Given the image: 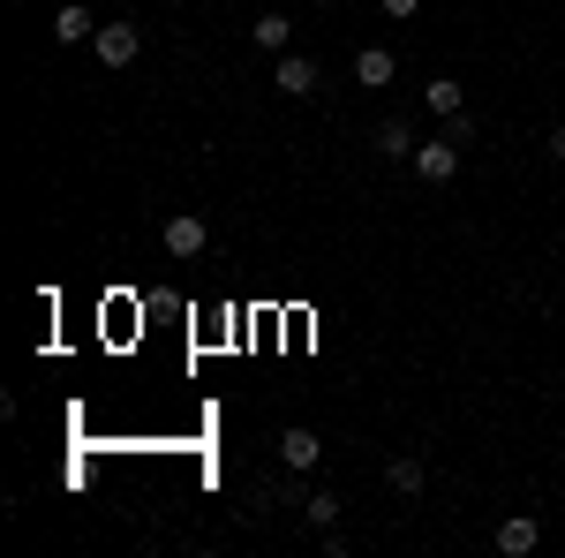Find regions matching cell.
Listing matches in <instances>:
<instances>
[{"label":"cell","instance_id":"obj_1","mask_svg":"<svg viewBox=\"0 0 565 558\" xmlns=\"http://www.w3.org/2000/svg\"><path fill=\"white\" fill-rule=\"evenodd\" d=\"M91 46H99V61H106V68H129V61L143 53L137 23H99V38H91Z\"/></svg>","mask_w":565,"mask_h":558},{"label":"cell","instance_id":"obj_2","mask_svg":"<svg viewBox=\"0 0 565 558\" xmlns=\"http://www.w3.org/2000/svg\"><path fill=\"white\" fill-rule=\"evenodd\" d=\"M204 242H211V234H204L196 212H174V219H166V257H204Z\"/></svg>","mask_w":565,"mask_h":558},{"label":"cell","instance_id":"obj_3","mask_svg":"<svg viewBox=\"0 0 565 558\" xmlns=\"http://www.w3.org/2000/svg\"><path fill=\"white\" fill-rule=\"evenodd\" d=\"M415 174H423V181H452V174H460V143L452 137L415 143Z\"/></svg>","mask_w":565,"mask_h":558},{"label":"cell","instance_id":"obj_4","mask_svg":"<svg viewBox=\"0 0 565 558\" xmlns=\"http://www.w3.org/2000/svg\"><path fill=\"white\" fill-rule=\"evenodd\" d=\"M536 544H543V521H536V513H513V521H498V551H505V558H528Z\"/></svg>","mask_w":565,"mask_h":558},{"label":"cell","instance_id":"obj_5","mask_svg":"<svg viewBox=\"0 0 565 558\" xmlns=\"http://www.w3.org/2000/svg\"><path fill=\"white\" fill-rule=\"evenodd\" d=\"M272 84H280L286 99H309V91H317V61H309V53H280Z\"/></svg>","mask_w":565,"mask_h":558},{"label":"cell","instance_id":"obj_6","mask_svg":"<svg viewBox=\"0 0 565 558\" xmlns=\"http://www.w3.org/2000/svg\"><path fill=\"white\" fill-rule=\"evenodd\" d=\"M393 76H400V61H393L385 46H362V53H355V84H362V91H385Z\"/></svg>","mask_w":565,"mask_h":558},{"label":"cell","instance_id":"obj_7","mask_svg":"<svg viewBox=\"0 0 565 558\" xmlns=\"http://www.w3.org/2000/svg\"><path fill=\"white\" fill-rule=\"evenodd\" d=\"M280 460H286V468H294V475H309V468L324 460V445H317V430H301V422H294V430H286V437H280Z\"/></svg>","mask_w":565,"mask_h":558},{"label":"cell","instance_id":"obj_8","mask_svg":"<svg viewBox=\"0 0 565 558\" xmlns=\"http://www.w3.org/2000/svg\"><path fill=\"white\" fill-rule=\"evenodd\" d=\"M53 38H61V46H84V38H99V15H91L84 0H68V8L53 15Z\"/></svg>","mask_w":565,"mask_h":558},{"label":"cell","instance_id":"obj_9","mask_svg":"<svg viewBox=\"0 0 565 558\" xmlns=\"http://www.w3.org/2000/svg\"><path fill=\"white\" fill-rule=\"evenodd\" d=\"M423 106H429V114H445V122H452V114H467V91H460L452 76H429V84H423Z\"/></svg>","mask_w":565,"mask_h":558},{"label":"cell","instance_id":"obj_10","mask_svg":"<svg viewBox=\"0 0 565 558\" xmlns=\"http://www.w3.org/2000/svg\"><path fill=\"white\" fill-rule=\"evenodd\" d=\"M385 483H393V491H400V498H423V460H415V453H400V460H385Z\"/></svg>","mask_w":565,"mask_h":558},{"label":"cell","instance_id":"obj_11","mask_svg":"<svg viewBox=\"0 0 565 558\" xmlns=\"http://www.w3.org/2000/svg\"><path fill=\"white\" fill-rule=\"evenodd\" d=\"M301 513H309V529H339V513H347V506H339L332 491H309V498H301Z\"/></svg>","mask_w":565,"mask_h":558},{"label":"cell","instance_id":"obj_12","mask_svg":"<svg viewBox=\"0 0 565 558\" xmlns=\"http://www.w3.org/2000/svg\"><path fill=\"white\" fill-rule=\"evenodd\" d=\"M286 30H294L286 15H257V23H249V38H257L265 53H286Z\"/></svg>","mask_w":565,"mask_h":558},{"label":"cell","instance_id":"obj_13","mask_svg":"<svg viewBox=\"0 0 565 558\" xmlns=\"http://www.w3.org/2000/svg\"><path fill=\"white\" fill-rule=\"evenodd\" d=\"M377 151H385V158H415V137H408V122H385V129H377Z\"/></svg>","mask_w":565,"mask_h":558},{"label":"cell","instance_id":"obj_14","mask_svg":"<svg viewBox=\"0 0 565 558\" xmlns=\"http://www.w3.org/2000/svg\"><path fill=\"white\" fill-rule=\"evenodd\" d=\"M377 8H385L393 23H408V15H423V0H377Z\"/></svg>","mask_w":565,"mask_h":558},{"label":"cell","instance_id":"obj_15","mask_svg":"<svg viewBox=\"0 0 565 558\" xmlns=\"http://www.w3.org/2000/svg\"><path fill=\"white\" fill-rule=\"evenodd\" d=\"M543 151H551V158H565V122L551 129V137H543Z\"/></svg>","mask_w":565,"mask_h":558},{"label":"cell","instance_id":"obj_16","mask_svg":"<svg viewBox=\"0 0 565 558\" xmlns=\"http://www.w3.org/2000/svg\"><path fill=\"white\" fill-rule=\"evenodd\" d=\"M317 8H332V0H317Z\"/></svg>","mask_w":565,"mask_h":558},{"label":"cell","instance_id":"obj_17","mask_svg":"<svg viewBox=\"0 0 565 558\" xmlns=\"http://www.w3.org/2000/svg\"><path fill=\"white\" fill-rule=\"evenodd\" d=\"M189 8H196V0H189Z\"/></svg>","mask_w":565,"mask_h":558}]
</instances>
